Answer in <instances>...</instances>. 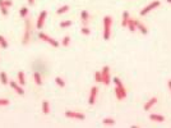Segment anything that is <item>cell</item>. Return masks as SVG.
<instances>
[{
  "label": "cell",
  "instance_id": "obj_1",
  "mask_svg": "<svg viewBox=\"0 0 171 128\" xmlns=\"http://www.w3.org/2000/svg\"><path fill=\"white\" fill-rule=\"evenodd\" d=\"M33 23H32L31 18H26L24 21V31H23V37H22V44L23 45H28L32 39V34H33Z\"/></svg>",
  "mask_w": 171,
  "mask_h": 128
},
{
  "label": "cell",
  "instance_id": "obj_2",
  "mask_svg": "<svg viewBox=\"0 0 171 128\" xmlns=\"http://www.w3.org/2000/svg\"><path fill=\"white\" fill-rule=\"evenodd\" d=\"M115 83V95H116L118 100H124L126 97V88L124 87L123 82H121L120 78L115 77L114 80H111Z\"/></svg>",
  "mask_w": 171,
  "mask_h": 128
},
{
  "label": "cell",
  "instance_id": "obj_3",
  "mask_svg": "<svg viewBox=\"0 0 171 128\" xmlns=\"http://www.w3.org/2000/svg\"><path fill=\"white\" fill-rule=\"evenodd\" d=\"M111 27H112V17L105 15L104 17V40H110L111 37Z\"/></svg>",
  "mask_w": 171,
  "mask_h": 128
},
{
  "label": "cell",
  "instance_id": "obj_4",
  "mask_svg": "<svg viewBox=\"0 0 171 128\" xmlns=\"http://www.w3.org/2000/svg\"><path fill=\"white\" fill-rule=\"evenodd\" d=\"M160 5H161V1H160V0H154V1L150 3V4H148V5H146V7L143 8L142 10H140V15H142V17H144V15H147V13L152 12L153 9H156V8H158Z\"/></svg>",
  "mask_w": 171,
  "mask_h": 128
},
{
  "label": "cell",
  "instance_id": "obj_5",
  "mask_svg": "<svg viewBox=\"0 0 171 128\" xmlns=\"http://www.w3.org/2000/svg\"><path fill=\"white\" fill-rule=\"evenodd\" d=\"M38 39H40L41 41H45V42H47L49 45L54 46V48H57V46H59V42H57L56 40H55V39H52L51 36H49V35L43 34V32H38Z\"/></svg>",
  "mask_w": 171,
  "mask_h": 128
},
{
  "label": "cell",
  "instance_id": "obj_6",
  "mask_svg": "<svg viewBox=\"0 0 171 128\" xmlns=\"http://www.w3.org/2000/svg\"><path fill=\"white\" fill-rule=\"evenodd\" d=\"M101 74H102V83L104 85H110L111 82V76H110V67L109 65H105L101 70Z\"/></svg>",
  "mask_w": 171,
  "mask_h": 128
},
{
  "label": "cell",
  "instance_id": "obj_7",
  "mask_svg": "<svg viewBox=\"0 0 171 128\" xmlns=\"http://www.w3.org/2000/svg\"><path fill=\"white\" fill-rule=\"evenodd\" d=\"M46 17H47V12H46V10H42V12L40 13V15H38L37 22H36V28L37 29H41L43 26H45Z\"/></svg>",
  "mask_w": 171,
  "mask_h": 128
},
{
  "label": "cell",
  "instance_id": "obj_8",
  "mask_svg": "<svg viewBox=\"0 0 171 128\" xmlns=\"http://www.w3.org/2000/svg\"><path fill=\"white\" fill-rule=\"evenodd\" d=\"M65 117L67 118H71V119H77V121H84V118H85L84 114L78 113V111H71V110L65 111Z\"/></svg>",
  "mask_w": 171,
  "mask_h": 128
},
{
  "label": "cell",
  "instance_id": "obj_9",
  "mask_svg": "<svg viewBox=\"0 0 171 128\" xmlns=\"http://www.w3.org/2000/svg\"><path fill=\"white\" fill-rule=\"evenodd\" d=\"M97 95H98V88L96 86H93L92 88H91V94H90V99H88V104H90V105L95 104Z\"/></svg>",
  "mask_w": 171,
  "mask_h": 128
},
{
  "label": "cell",
  "instance_id": "obj_10",
  "mask_svg": "<svg viewBox=\"0 0 171 128\" xmlns=\"http://www.w3.org/2000/svg\"><path fill=\"white\" fill-rule=\"evenodd\" d=\"M9 85H10V87H12V88L14 90V91L17 92L18 95H24V90L22 88V86L19 85L18 82H14V81H10Z\"/></svg>",
  "mask_w": 171,
  "mask_h": 128
},
{
  "label": "cell",
  "instance_id": "obj_11",
  "mask_svg": "<svg viewBox=\"0 0 171 128\" xmlns=\"http://www.w3.org/2000/svg\"><path fill=\"white\" fill-rule=\"evenodd\" d=\"M156 103H157V97H151V99L148 100V101H147V103H146V104H144V107H143V109H144L146 111H148V110H150L151 108L153 107L154 104H156Z\"/></svg>",
  "mask_w": 171,
  "mask_h": 128
},
{
  "label": "cell",
  "instance_id": "obj_12",
  "mask_svg": "<svg viewBox=\"0 0 171 128\" xmlns=\"http://www.w3.org/2000/svg\"><path fill=\"white\" fill-rule=\"evenodd\" d=\"M136 27H137V29H139V31L142 32L143 35H147V34H148L147 27H146L144 24H143L140 21H136Z\"/></svg>",
  "mask_w": 171,
  "mask_h": 128
},
{
  "label": "cell",
  "instance_id": "obj_13",
  "mask_svg": "<svg viewBox=\"0 0 171 128\" xmlns=\"http://www.w3.org/2000/svg\"><path fill=\"white\" fill-rule=\"evenodd\" d=\"M81 21L83 22L84 26L88 23V21H90V13H88L87 10H82L81 12Z\"/></svg>",
  "mask_w": 171,
  "mask_h": 128
},
{
  "label": "cell",
  "instance_id": "obj_14",
  "mask_svg": "<svg viewBox=\"0 0 171 128\" xmlns=\"http://www.w3.org/2000/svg\"><path fill=\"white\" fill-rule=\"evenodd\" d=\"M126 28H129V31H130V32H136V31H137L136 21H134V19H130V18H129L128 23H126Z\"/></svg>",
  "mask_w": 171,
  "mask_h": 128
},
{
  "label": "cell",
  "instance_id": "obj_15",
  "mask_svg": "<svg viewBox=\"0 0 171 128\" xmlns=\"http://www.w3.org/2000/svg\"><path fill=\"white\" fill-rule=\"evenodd\" d=\"M33 78H35V82H36V85H38V86H42L43 81H42V77H41L40 72H33Z\"/></svg>",
  "mask_w": 171,
  "mask_h": 128
},
{
  "label": "cell",
  "instance_id": "obj_16",
  "mask_svg": "<svg viewBox=\"0 0 171 128\" xmlns=\"http://www.w3.org/2000/svg\"><path fill=\"white\" fill-rule=\"evenodd\" d=\"M150 119L153 122H164L165 121V117L164 115H160V114H151Z\"/></svg>",
  "mask_w": 171,
  "mask_h": 128
},
{
  "label": "cell",
  "instance_id": "obj_17",
  "mask_svg": "<svg viewBox=\"0 0 171 128\" xmlns=\"http://www.w3.org/2000/svg\"><path fill=\"white\" fill-rule=\"evenodd\" d=\"M18 83L21 86H24L26 85V76H24V72H18Z\"/></svg>",
  "mask_w": 171,
  "mask_h": 128
},
{
  "label": "cell",
  "instance_id": "obj_18",
  "mask_svg": "<svg viewBox=\"0 0 171 128\" xmlns=\"http://www.w3.org/2000/svg\"><path fill=\"white\" fill-rule=\"evenodd\" d=\"M129 18H130V15H129V12L124 10V12H123V21H121V26H123V27H126V23H128Z\"/></svg>",
  "mask_w": 171,
  "mask_h": 128
},
{
  "label": "cell",
  "instance_id": "obj_19",
  "mask_svg": "<svg viewBox=\"0 0 171 128\" xmlns=\"http://www.w3.org/2000/svg\"><path fill=\"white\" fill-rule=\"evenodd\" d=\"M42 113L43 114L50 113V104H49V101H42Z\"/></svg>",
  "mask_w": 171,
  "mask_h": 128
},
{
  "label": "cell",
  "instance_id": "obj_20",
  "mask_svg": "<svg viewBox=\"0 0 171 128\" xmlns=\"http://www.w3.org/2000/svg\"><path fill=\"white\" fill-rule=\"evenodd\" d=\"M0 82L3 83V85H7V83H9V81H8V76L5 72H0Z\"/></svg>",
  "mask_w": 171,
  "mask_h": 128
},
{
  "label": "cell",
  "instance_id": "obj_21",
  "mask_svg": "<svg viewBox=\"0 0 171 128\" xmlns=\"http://www.w3.org/2000/svg\"><path fill=\"white\" fill-rule=\"evenodd\" d=\"M19 15H21V18H27V15H28V8L22 7L21 10H19Z\"/></svg>",
  "mask_w": 171,
  "mask_h": 128
},
{
  "label": "cell",
  "instance_id": "obj_22",
  "mask_svg": "<svg viewBox=\"0 0 171 128\" xmlns=\"http://www.w3.org/2000/svg\"><path fill=\"white\" fill-rule=\"evenodd\" d=\"M68 10H69V5H63V7H60L59 9L56 10V14L61 15V14H64V13H67Z\"/></svg>",
  "mask_w": 171,
  "mask_h": 128
},
{
  "label": "cell",
  "instance_id": "obj_23",
  "mask_svg": "<svg viewBox=\"0 0 171 128\" xmlns=\"http://www.w3.org/2000/svg\"><path fill=\"white\" fill-rule=\"evenodd\" d=\"M13 5L12 0H0V7H5V8H10Z\"/></svg>",
  "mask_w": 171,
  "mask_h": 128
},
{
  "label": "cell",
  "instance_id": "obj_24",
  "mask_svg": "<svg viewBox=\"0 0 171 128\" xmlns=\"http://www.w3.org/2000/svg\"><path fill=\"white\" fill-rule=\"evenodd\" d=\"M0 46H1L3 49H8V41H7V39H5L4 36H1V35H0Z\"/></svg>",
  "mask_w": 171,
  "mask_h": 128
},
{
  "label": "cell",
  "instance_id": "obj_25",
  "mask_svg": "<svg viewBox=\"0 0 171 128\" xmlns=\"http://www.w3.org/2000/svg\"><path fill=\"white\" fill-rule=\"evenodd\" d=\"M55 83H56L59 87H65V81L63 80L61 77H56V78H55Z\"/></svg>",
  "mask_w": 171,
  "mask_h": 128
},
{
  "label": "cell",
  "instance_id": "obj_26",
  "mask_svg": "<svg viewBox=\"0 0 171 128\" xmlns=\"http://www.w3.org/2000/svg\"><path fill=\"white\" fill-rule=\"evenodd\" d=\"M71 24H73L71 21H63V22H60V28H68Z\"/></svg>",
  "mask_w": 171,
  "mask_h": 128
},
{
  "label": "cell",
  "instance_id": "obj_27",
  "mask_svg": "<svg viewBox=\"0 0 171 128\" xmlns=\"http://www.w3.org/2000/svg\"><path fill=\"white\" fill-rule=\"evenodd\" d=\"M102 123L105 124V126H106V124H107V126H114V124H115V121H114L112 118H105L104 121H102Z\"/></svg>",
  "mask_w": 171,
  "mask_h": 128
},
{
  "label": "cell",
  "instance_id": "obj_28",
  "mask_svg": "<svg viewBox=\"0 0 171 128\" xmlns=\"http://www.w3.org/2000/svg\"><path fill=\"white\" fill-rule=\"evenodd\" d=\"M69 44H70V37H69V36H64V37H63L61 45H63V46H68Z\"/></svg>",
  "mask_w": 171,
  "mask_h": 128
},
{
  "label": "cell",
  "instance_id": "obj_29",
  "mask_svg": "<svg viewBox=\"0 0 171 128\" xmlns=\"http://www.w3.org/2000/svg\"><path fill=\"white\" fill-rule=\"evenodd\" d=\"M95 81H96V82H101V83H102V74H101V72H96L95 73Z\"/></svg>",
  "mask_w": 171,
  "mask_h": 128
},
{
  "label": "cell",
  "instance_id": "obj_30",
  "mask_svg": "<svg viewBox=\"0 0 171 128\" xmlns=\"http://www.w3.org/2000/svg\"><path fill=\"white\" fill-rule=\"evenodd\" d=\"M81 32H82V35H85V36H88V35L91 34V29L88 28V27L83 26V27H82V29H81Z\"/></svg>",
  "mask_w": 171,
  "mask_h": 128
},
{
  "label": "cell",
  "instance_id": "obj_31",
  "mask_svg": "<svg viewBox=\"0 0 171 128\" xmlns=\"http://www.w3.org/2000/svg\"><path fill=\"white\" fill-rule=\"evenodd\" d=\"M0 12H1V14L5 15V17L9 14V10H8V8H5V7H0Z\"/></svg>",
  "mask_w": 171,
  "mask_h": 128
},
{
  "label": "cell",
  "instance_id": "obj_32",
  "mask_svg": "<svg viewBox=\"0 0 171 128\" xmlns=\"http://www.w3.org/2000/svg\"><path fill=\"white\" fill-rule=\"evenodd\" d=\"M9 100L8 99H0V107H7V105H9Z\"/></svg>",
  "mask_w": 171,
  "mask_h": 128
},
{
  "label": "cell",
  "instance_id": "obj_33",
  "mask_svg": "<svg viewBox=\"0 0 171 128\" xmlns=\"http://www.w3.org/2000/svg\"><path fill=\"white\" fill-rule=\"evenodd\" d=\"M27 1H28V5H31V7L35 5V0H27Z\"/></svg>",
  "mask_w": 171,
  "mask_h": 128
},
{
  "label": "cell",
  "instance_id": "obj_34",
  "mask_svg": "<svg viewBox=\"0 0 171 128\" xmlns=\"http://www.w3.org/2000/svg\"><path fill=\"white\" fill-rule=\"evenodd\" d=\"M167 85H169V88H170V91H171V81H169V83H167Z\"/></svg>",
  "mask_w": 171,
  "mask_h": 128
},
{
  "label": "cell",
  "instance_id": "obj_35",
  "mask_svg": "<svg viewBox=\"0 0 171 128\" xmlns=\"http://www.w3.org/2000/svg\"><path fill=\"white\" fill-rule=\"evenodd\" d=\"M166 1H167V3H170V4H171V0H166Z\"/></svg>",
  "mask_w": 171,
  "mask_h": 128
}]
</instances>
